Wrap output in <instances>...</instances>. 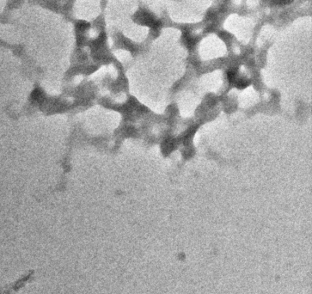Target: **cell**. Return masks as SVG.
Returning <instances> with one entry per match:
<instances>
[{"instance_id": "1", "label": "cell", "mask_w": 312, "mask_h": 294, "mask_svg": "<svg viewBox=\"0 0 312 294\" xmlns=\"http://www.w3.org/2000/svg\"><path fill=\"white\" fill-rule=\"evenodd\" d=\"M277 2H278L279 4H287V3H289V0H277Z\"/></svg>"}]
</instances>
